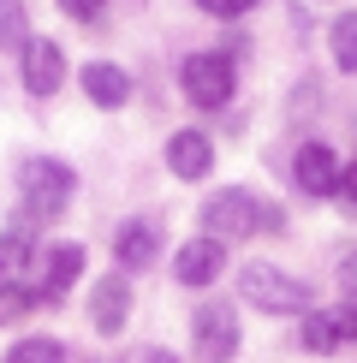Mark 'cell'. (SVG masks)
Masks as SVG:
<instances>
[{"label": "cell", "mask_w": 357, "mask_h": 363, "mask_svg": "<svg viewBox=\"0 0 357 363\" xmlns=\"http://www.w3.org/2000/svg\"><path fill=\"white\" fill-rule=\"evenodd\" d=\"M286 226V215H280L274 203H262L256 191H244V185H227V191H215L203 203V233L208 238H250V233H280Z\"/></svg>", "instance_id": "cell-1"}, {"label": "cell", "mask_w": 357, "mask_h": 363, "mask_svg": "<svg viewBox=\"0 0 357 363\" xmlns=\"http://www.w3.org/2000/svg\"><path fill=\"white\" fill-rule=\"evenodd\" d=\"M78 191V173L60 155H24L18 161V196H24V220H54Z\"/></svg>", "instance_id": "cell-2"}, {"label": "cell", "mask_w": 357, "mask_h": 363, "mask_svg": "<svg viewBox=\"0 0 357 363\" xmlns=\"http://www.w3.org/2000/svg\"><path fill=\"white\" fill-rule=\"evenodd\" d=\"M238 292L262 315H310V286L274 262H244L238 268Z\"/></svg>", "instance_id": "cell-3"}, {"label": "cell", "mask_w": 357, "mask_h": 363, "mask_svg": "<svg viewBox=\"0 0 357 363\" xmlns=\"http://www.w3.org/2000/svg\"><path fill=\"white\" fill-rule=\"evenodd\" d=\"M232 84H238V66L227 48H203V54H185V66H178V89H185L191 108L215 113L232 101Z\"/></svg>", "instance_id": "cell-4"}, {"label": "cell", "mask_w": 357, "mask_h": 363, "mask_svg": "<svg viewBox=\"0 0 357 363\" xmlns=\"http://www.w3.org/2000/svg\"><path fill=\"white\" fill-rule=\"evenodd\" d=\"M191 357L197 363H232L238 357V315H232V304H203L191 315Z\"/></svg>", "instance_id": "cell-5"}, {"label": "cell", "mask_w": 357, "mask_h": 363, "mask_svg": "<svg viewBox=\"0 0 357 363\" xmlns=\"http://www.w3.org/2000/svg\"><path fill=\"white\" fill-rule=\"evenodd\" d=\"M298 340H304V352H339V345H351L357 340V304H334V310H310L304 315V328H298Z\"/></svg>", "instance_id": "cell-6"}, {"label": "cell", "mask_w": 357, "mask_h": 363, "mask_svg": "<svg viewBox=\"0 0 357 363\" xmlns=\"http://www.w3.org/2000/svg\"><path fill=\"white\" fill-rule=\"evenodd\" d=\"M113 256H119V268H125V274L155 268V256H161V220H155V215H131V220H119Z\"/></svg>", "instance_id": "cell-7"}, {"label": "cell", "mask_w": 357, "mask_h": 363, "mask_svg": "<svg viewBox=\"0 0 357 363\" xmlns=\"http://www.w3.org/2000/svg\"><path fill=\"white\" fill-rule=\"evenodd\" d=\"M220 268H227V245L208 238V233H197L191 245H178V256H173V280L191 286V292H197V286H215Z\"/></svg>", "instance_id": "cell-8"}, {"label": "cell", "mask_w": 357, "mask_h": 363, "mask_svg": "<svg viewBox=\"0 0 357 363\" xmlns=\"http://www.w3.org/2000/svg\"><path fill=\"white\" fill-rule=\"evenodd\" d=\"M339 173H346V167H339V155H334L327 143H316V138L298 143L292 179H298V191H304V196H334V191H339Z\"/></svg>", "instance_id": "cell-9"}, {"label": "cell", "mask_w": 357, "mask_h": 363, "mask_svg": "<svg viewBox=\"0 0 357 363\" xmlns=\"http://www.w3.org/2000/svg\"><path fill=\"white\" fill-rule=\"evenodd\" d=\"M18 60H24V89L30 96H60V84H66V54H60V42L30 36V48Z\"/></svg>", "instance_id": "cell-10"}, {"label": "cell", "mask_w": 357, "mask_h": 363, "mask_svg": "<svg viewBox=\"0 0 357 363\" xmlns=\"http://www.w3.org/2000/svg\"><path fill=\"white\" fill-rule=\"evenodd\" d=\"M84 274V245H54L48 256H42V274H36V286L30 292L42 298V304H60V298L72 292V280Z\"/></svg>", "instance_id": "cell-11"}, {"label": "cell", "mask_w": 357, "mask_h": 363, "mask_svg": "<svg viewBox=\"0 0 357 363\" xmlns=\"http://www.w3.org/2000/svg\"><path fill=\"white\" fill-rule=\"evenodd\" d=\"M89 322H96V334H119V328L131 322V280L125 274H101L96 292H89Z\"/></svg>", "instance_id": "cell-12"}, {"label": "cell", "mask_w": 357, "mask_h": 363, "mask_svg": "<svg viewBox=\"0 0 357 363\" xmlns=\"http://www.w3.org/2000/svg\"><path fill=\"white\" fill-rule=\"evenodd\" d=\"M167 173L173 179H208L215 173V143H208V131H173L167 138Z\"/></svg>", "instance_id": "cell-13"}, {"label": "cell", "mask_w": 357, "mask_h": 363, "mask_svg": "<svg viewBox=\"0 0 357 363\" xmlns=\"http://www.w3.org/2000/svg\"><path fill=\"white\" fill-rule=\"evenodd\" d=\"M78 84H84V96L96 101V108H125L131 101V78H125V66H113V60H89V66L78 72Z\"/></svg>", "instance_id": "cell-14"}, {"label": "cell", "mask_w": 357, "mask_h": 363, "mask_svg": "<svg viewBox=\"0 0 357 363\" xmlns=\"http://www.w3.org/2000/svg\"><path fill=\"white\" fill-rule=\"evenodd\" d=\"M327 48H334L339 72H357V12H339V18L327 24Z\"/></svg>", "instance_id": "cell-15"}, {"label": "cell", "mask_w": 357, "mask_h": 363, "mask_svg": "<svg viewBox=\"0 0 357 363\" xmlns=\"http://www.w3.org/2000/svg\"><path fill=\"white\" fill-rule=\"evenodd\" d=\"M0 48H6V54H24L30 48V12H24V0H0Z\"/></svg>", "instance_id": "cell-16"}, {"label": "cell", "mask_w": 357, "mask_h": 363, "mask_svg": "<svg viewBox=\"0 0 357 363\" xmlns=\"http://www.w3.org/2000/svg\"><path fill=\"white\" fill-rule=\"evenodd\" d=\"M6 363H66V345L48 340V334H30V340H18L6 352Z\"/></svg>", "instance_id": "cell-17"}, {"label": "cell", "mask_w": 357, "mask_h": 363, "mask_svg": "<svg viewBox=\"0 0 357 363\" xmlns=\"http://www.w3.org/2000/svg\"><path fill=\"white\" fill-rule=\"evenodd\" d=\"M334 203H339V208H346V215L357 220V161H351L346 173H339V191H334Z\"/></svg>", "instance_id": "cell-18"}, {"label": "cell", "mask_w": 357, "mask_h": 363, "mask_svg": "<svg viewBox=\"0 0 357 363\" xmlns=\"http://www.w3.org/2000/svg\"><path fill=\"white\" fill-rule=\"evenodd\" d=\"M197 6L208 12V18H244V12L256 6V0H197Z\"/></svg>", "instance_id": "cell-19"}, {"label": "cell", "mask_w": 357, "mask_h": 363, "mask_svg": "<svg viewBox=\"0 0 357 363\" xmlns=\"http://www.w3.org/2000/svg\"><path fill=\"white\" fill-rule=\"evenodd\" d=\"M339 292H346V304H357V245L339 256Z\"/></svg>", "instance_id": "cell-20"}, {"label": "cell", "mask_w": 357, "mask_h": 363, "mask_svg": "<svg viewBox=\"0 0 357 363\" xmlns=\"http://www.w3.org/2000/svg\"><path fill=\"white\" fill-rule=\"evenodd\" d=\"M60 6H66V12H72V18H78V24H96L108 0H60Z\"/></svg>", "instance_id": "cell-21"}, {"label": "cell", "mask_w": 357, "mask_h": 363, "mask_svg": "<svg viewBox=\"0 0 357 363\" xmlns=\"http://www.w3.org/2000/svg\"><path fill=\"white\" fill-rule=\"evenodd\" d=\"M125 363H178V357H173V352H161V345H149V352H131Z\"/></svg>", "instance_id": "cell-22"}, {"label": "cell", "mask_w": 357, "mask_h": 363, "mask_svg": "<svg viewBox=\"0 0 357 363\" xmlns=\"http://www.w3.org/2000/svg\"><path fill=\"white\" fill-rule=\"evenodd\" d=\"M6 286H12V280H6V268H0V292H6Z\"/></svg>", "instance_id": "cell-23"}]
</instances>
